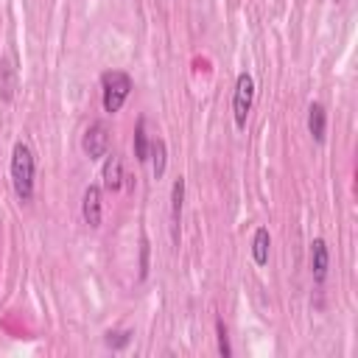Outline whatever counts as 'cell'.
<instances>
[{
  "mask_svg": "<svg viewBox=\"0 0 358 358\" xmlns=\"http://www.w3.org/2000/svg\"><path fill=\"white\" fill-rule=\"evenodd\" d=\"M34 176H36V159L34 151L25 143H14L11 151V185L20 201L34 199Z\"/></svg>",
  "mask_w": 358,
  "mask_h": 358,
  "instance_id": "obj_1",
  "label": "cell"
},
{
  "mask_svg": "<svg viewBox=\"0 0 358 358\" xmlns=\"http://www.w3.org/2000/svg\"><path fill=\"white\" fill-rule=\"evenodd\" d=\"M101 90H103V112L115 115L120 112V106L131 92V76L123 70H106L101 76Z\"/></svg>",
  "mask_w": 358,
  "mask_h": 358,
  "instance_id": "obj_2",
  "label": "cell"
},
{
  "mask_svg": "<svg viewBox=\"0 0 358 358\" xmlns=\"http://www.w3.org/2000/svg\"><path fill=\"white\" fill-rule=\"evenodd\" d=\"M252 101H255V81H252L249 73H241L238 81H235V95H232V117H235V126L238 129L246 126Z\"/></svg>",
  "mask_w": 358,
  "mask_h": 358,
  "instance_id": "obj_3",
  "label": "cell"
},
{
  "mask_svg": "<svg viewBox=\"0 0 358 358\" xmlns=\"http://www.w3.org/2000/svg\"><path fill=\"white\" fill-rule=\"evenodd\" d=\"M81 148H84V154H87L90 159L106 157V154H109V126H106L103 120H95V123L84 131Z\"/></svg>",
  "mask_w": 358,
  "mask_h": 358,
  "instance_id": "obj_4",
  "label": "cell"
},
{
  "mask_svg": "<svg viewBox=\"0 0 358 358\" xmlns=\"http://www.w3.org/2000/svg\"><path fill=\"white\" fill-rule=\"evenodd\" d=\"M327 271H330V249H327L324 238H313V243H310V274H313V282L324 285Z\"/></svg>",
  "mask_w": 358,
  "mask_h": 358,
  "instance_id": "obj_5",
  "label": "cell"
},
{
  "mask_svg": "<svg viewBox=\"0 0 358 358\" xmlns=\"http://www.w3.org/2000/svg\"><path fill=\"white\" fill-rule=\"evenodd\" d=\"M182 207H185V179L179 176L171 187V241L179 246V224H182Z\"/></svg>",
  "mask_w": 358,
  "mask_h": 358,
  "instance_id": "obj_6",
  "label": "cell"
},
{
  "mask_svg": "<svg viewBox=\"0 0 358 358\" xmlns=\"http://www.w3.org/2000/svg\"><path fill=\"white\" fill-rule=\"evenodd\" d=\"M81 215H84V221H87L92 229L101 227V187H98V185H90V187L84 190Z\"/></svg>",
  "mask_w": 358,
  "mask_h": 358,
  "instance_id": "obj_7",
  "label": "cell"
},
{
  "mask_svg": "<svg viewBox=\"0 0 358 358\" xmlns=\"http://www.w3.org/2000/svg\"><path fill=\"white\" fill-rule=\"evenodd\" d=\"M14 90H17V59H14V53H8L0 62V95L6 101H11Z\"/></svg>",
  "mask_w": 358,
  "mask_h": 358,
  "instance_id": "obj_8",
  "label": "cell"
},
{
  "mask_svg": "<svg viewBox=\"0 0 358 358\" xmlns=\"http://www.w3.org/2000/svg\"><path fill=\"white\" fill-rule=\"evenodd\" d=\"M101 176H103V187L109 193L120 190V185H123V159L117 154H106V162H103Z\"/></svg>",
  "mask_w": 358,
  "mask_h": 358,
  "instance_id": "obj_9",
  "label": "cell"
},
{
  "mask_svg": "<svg viewBox=\"0 0 358 358\" xmlns=\"http://www.w3.org/2000/svg\"><path fill=\"white\" fill-rule=\"evenodd\" d=\"M308 131L316 143H324V131H327V112L319 101H313L308 106Z\"/></svg>",
  "mask_w": 358,
  "mask_h": 358,
  "instance_id": "obj_10",
  "label": "cell"
},
{
  "mask_svg": "<svg viewBox=\"0 0 358 358\" xmlns=\"http://www.w3.org/2000/svg\"><path fill=\"white\" fill-rule=\"evenodd\" d=\"M268 246H271V235L266 227H257L255 235H252V260L257 266H266L268 263Z\"/></svg>",
  "mask_w": 358,
  "mask_h": 358,
  "instance_id": "obj_11",
  "label": "cell"
},
{
  "mask_svg": "<svg viewBox=\"0 0 358 358\" xmlns=\"http://www.w3.org/2000/svg\"><path fill=\"white\" fill-rule=\"evenodd\" d=\"M168 151H165V140H151V145H148V159H151V171H154V179H159L162 173H165V157Z\"/></svg>",
  "mask_w": 358,
  "mask_h": 358,
  "instance_id": "obj_12",
  "label": "cell"
},
{
  "mask_svg": "<svg viewBox=\"0 0 358 358\" xmlns=\"http://www.w3.org/2000/svg\"><path fill=\"white\" fill-rule=\"evenodd\" d=\"M148 134H145V117H137V126H134V157L137 162H148Z\"/></svg>",
  "mask_w": 358,
  "mask_h": 358,
  "instance_id": "obj_13",
  "label": "cell"
},
{
  "mask_svg": "<svg viewBox=\"0 0 358 358\" xmlns=\"http://www.w3.org/2000/svg\"><path fill=\"white\" fill-rule=\"evenodd\" d=\"M131 336H134L131 330H115V333L109 330L103 341H106V347H109V350H123V347H129V341H131Z\"/></svg>",
  "mask_w": 358,
  "mask_h": 358,
  "instance_id": "obj_14",
  "label": "cell"
},
{
  "mask_svg": "<svg viewBox=\"0 0 358 358\" xmlns=\"http://www.w3.org/2000/svg\"><path fill=\"white\" fill-rule=\"evenodd\" d=\"M215 330H218V352H221L224 358H229V355H232V347H229V336H227V327H224L221 319L215 322Z\"/></svg>",
  "mask_w": 358,
  "mask_h": 358,
  "instance_id": "obj_15",
  "label": "cell"
},
{
  "mask_svg": "<svg viewBox=\"0 0 358 358\" xmlns=\"http://www.w3.org/2000/svg\"><path fill=\"white\" fill-rule=\"evenodd\" d=\"M148 255H151V246H148V238L143 235L140 238V280L148 277Z\"/></svg>",
  "mask_w": 358,
  "mask_h": 358,
  "instance_id": "obj_16",
  "label": "cell"
}]
</instances>
